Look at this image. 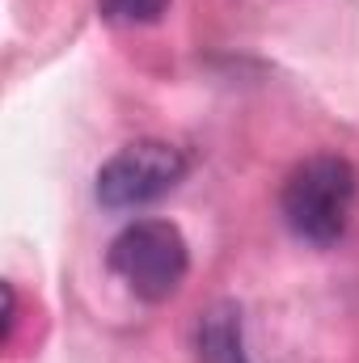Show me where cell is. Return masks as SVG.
Returning <instances> with one entry per match:
<instances>
[{
	"label": "cell",
	"instance_id": "5b68a950",
	"mask_svg": "<svg viewBox=\"0 0 359 363\" xmlns=\"http://www.w3.org/2000/svg\"><path fill=\"white\" fill-rule=\"evenodd\" d=\"M97 13L110 26H157L170 13V0H97Z\"/></svg>",
	"mask_w": 359,
	"mask_h": 363
},
{
	"label": "cell",
	"instance_id": "277c9868",
	"mask_svg": "<svg viewBox=\"0 0 359 363\" xmlns=\"http://www.w3.org/2000/svg\"><path fill=\"white\" fill-rule=\"evenodd\" d=\"M194 355H199V363H254L250 342H245L241 304L216 300L211 308H203V317L194 325Z\"/></svg>",
	"mask_w": 359,
	"mask_h": 363
},
{
	"label": "cell",
	"instance_id": "3957f363",
	"mask_svg": "<svg viewBox=\"0 0 359 363\" xmlns=\"http://www.w3.org/2000/svg\"><path fill=\"white\" fill-rule=\"evenodd\" d=\"M190 161L186 152L165 140H131L123 144L101 169H97V203L110 211H136L157 199H165L182 178Z\"/></svg>",
	"mask_w": 359,
	"mask_h": 363
},
{
	"label": "cell",
	"instance_id": "6da1fadb",
	"mask_svg": "<svg viewBox=\"0 0 359 363\" xmlns=\"http://www.w3.org/2000/svg\"><path fill=\"white\" fill-rule=\"evenodd\" d=\"M355 207L359 174L347 157H334V152L300 161L279 190L283 224L292 228V237H300L304 245H317V250H330L347 237Z\"/></svg>",
	"mask_w": 359,
	"mask_h": 363
},
{
	"label": "cell",
	"instance_id": "7a4b0ae2",
	"mask_svg": "<svg viewBox=\"0 0 359 363\" xmlns=\"http://www.w3.org/2000/svg\"><path fill=\"white\" fill-rule=\"evenodd\" d=\"M106 267L144 304L174 300L190 274V245L170 220H131L106 250Z\"/></svg>",
	"mask_w": 359,
	"mask_h": 363
}]
</instances>
